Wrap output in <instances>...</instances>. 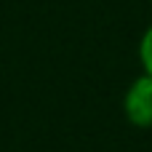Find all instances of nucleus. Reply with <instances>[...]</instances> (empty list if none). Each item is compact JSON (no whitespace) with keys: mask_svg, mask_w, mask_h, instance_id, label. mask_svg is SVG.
Returning a JSON list of instances; mask_svg holds the SVG:
<instances>
[{"mask_svg":"<svg viewBox=\"0 0 152 152\" xmlns=\"http://www.w3.org/2000/svg\"><path fill=\"white\" fill-rule=\"evenodd\" d=\"M126 118L139 126L152 128V75L139 77L126 94Z\"/></svg>","mask_w":152,"mask_h":152,"instance_id":"f257e3e1","label":"nucleus"},{"mask_svg":"<svg viewBox=\"0 0 152 152\" xmlns=\"http://www.w3.org/2000/svg\"><path fill=\"white\" fill-rule=\"evenodd\" d=\"M142 64H144L147 75H152V27L147 29V35L142 40Z\"/></svg>","mask_w":152,"mask_h":152,"instance_id":"f03ea898","label":"nucleus"}]
</instances>
